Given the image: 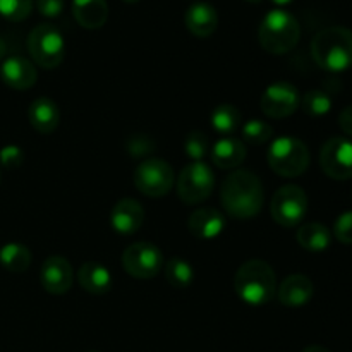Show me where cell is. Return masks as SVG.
I'll return each instance as SVG.
<instances>
[{
    "label": "cell",
    "instance_id": "6da1fadb",
    "mask_svg": "<svg viewBox=\"0 0 352 352\" xmlns=\"http://www.w3.org/2000/svg\"><path fill=\"white\" fill-rule=\"evenodd\" d=\"M223 210L237 220L253 219L260 213L265 201L263 184L260 177L246 168L230 172L220 188Z\"/></svg>",
    "mask_w": 352,
    "mask_h": 352
},
{
    "label": "cell",
    "instance_id": "7a4b0ae2",
    "mask_svg": "<svg viewBox=\"0 0 352 352\" xmlns=\"http://www.w3.org/2000/svg\"><path fill=\"white\" fill-rule=\"evenodd\" d=\"M313 60L329 72H344L352 67V31L330 26L318 31L311 41Z\"/></svg>",
    "mask_w": 352,
    "mask_h": 352
},
{
    "label": "cell",
    "instance_id": "3957f363",
    "mask_svg": "<svg viewBox=\"0 0 352 352\" xmlns=\"http://www.w3.org/2000/svg\"><path fill=\"white\" fill-rule=\"evenodd\" d=\"M234 289L241 301L250 306H263L274 299L277 291L275 272L267 261L250 260L241 265L234 277Z\"/></svg>",
    "mask_w": 352,
    "mask_h": 352
},
{
    "label": "cell",
    "instance_id": "277c9868",
    "mask_svg": "<svg viewBox=\"0 0 352 352\" xmlns=\"http://www.w3.org/2000/svg\"><path fill=\"white\" fill-rule=\"evenodd\" d=\"M301 28L298 19L284 9H274L265 14L258 28L260 45L274 55H284L298 45Z\"/></svg>",
    "mask_w": 352,
    "mask_h": 352
},
{
    "label": "cell",
    "instance_id": "5b68a950",
    "mask_svg": "<svg viewBox=\"0 0 352 352\" xmlns=\"http://www.w3.org/2000/svg\"><path fill=\"white\" fill-rule=\"evenodd\" d=\"M268 165L280 177H298L309 165V150L294 136H280L272 141L267 153Z\"/></svg>",
    "mask_w": 352,
    "mask_h": 352
},
{
    "label": "cell",
    "instance_id": "8992f818",
    "mask_svg": "<svg viewBox=\"0 0 352 352\" xmlns=\"http://www.w3.org/2000/svg\"><path fill=\"white\" fill-rule=\"evenodd\" d=\"M28 50L34 64L43 69H55L65 57L64 36L52 24H38L28 36Z\"/></svg>",
    "mask_w": 352,
    "mask_h": 352
},
{
    "label": "cell",
    "instance_id": "52a82bcc",
    "mask_svg": "<svg viewBox=\"0 0 352 352\" xmlns=\"http://www.w3.org/2000/svg\"><path fill=\"white\" fill-rule=\"evenodd\" d=\"M138 191L150 198H162L172 191L175 184V175L170 164L160 158H148L141 162L133 175Z\"/></svg>",
    "mask_w": 352,
    "mask_h": 352
},
{
    "label": "cell",
    "instance_id": "ba28073f",
    "mask_svg": "<svg viewBox=\"0 0 352 352\" xmlns=\"http://www.w3.org/2000/svg\"><path fill=\"white\" fill-rule=\"evenodd\" d=\"M215 188V174L205 162H192L177 177V195L186 205H198L210 198Z\"/></svg>",
    "mask_w": 352,
    "mask_h": 352
},
{
    "label": "cell",
    "instance_id": "9c48e42d",
    "mask_svg": "<svg viewBox=\"0 0 352 352\" xmlns=\"http://www.w3.org/2000/svg\"><path fill=\"white\" fill-rule=\"evenodd\" d=\"M272 219L282 227H296L308 213V196L296 184H285L275 191L270 205Z\"/></svg>",
    "mask_w": 352,
    "mask_h": 352
},
{
    "label": "cell",
    "instance_id": "30bf717a",
    "mask_svg": "<svg viewBox=\"0 0 352 352\" xmlns=\"http://www.w3.org/2000/svg\"><path fill=\"white\" fill-rule=\"evenodd\" d=\"M164 265V253L158 250V246H155L153 243H146V241L131 244L122 253L124 270L131 277L141 278V280L157 277Z\"/></svg>",
    "mask_w": 352,
    "mask_h": 352
},
{
    "label": "cell",
    "instance_id": "8fae6325",
    "mask_svg": "<svg viewBox=\"0 0 352 352\" xmlns=\"http://www.w3.org/2000/svg\"><path fill=\"white\" fill-rule=\"evenodd\" d=\"M320 165L329 177L346 181L352 177V140L333 136L320 151Z\"/></svg>",
    "mask_w": 352,
    "mask_h": 352
},
{
    "label": "cell",
    "instance_id": "7c38bea8",
    "mask_svg": "<svg viewBox=\"0 0 352 352\" xmlns=\"http://www.w3.org/2000/svg\"><path fill=\"white\" fill-rule=\"evenodd\" d=\"M299 91L291 82L277 81L267 86L260 98L261 112L270 119H285L299 109Z\"/></svg>",
    "mask_w": 352,
    "mask_h": 352
},
{
    "label": "cell",
    "instance_id": "4fadbf2b",
    "mask_svg": "<svg viewBox=\"0 0 352 352\" xmlns=\"http://www.w3.org/2000/svg\"><path fill=\"white\" fill-rule=\"evenodd\" d=\"M40 282L48 294L62 296L71 291L74 270L64 256H48L41 265Z\"/></svg>",
    "mask_w": 352,
    "mask_h": 352
},
{
    "label": "cell",
    "instance_id": "5bb4252c",
    "mask_svg": "<svg viewBox=\"0 0 352 352\" xmlns=\"http://www.w3.org/2000/svg\"><path fill=\"white\" fill-rule=\"evenodd\" d=\"M0 79L3 85L12 89H30L38 81V71L34 62L28 60L21 55H10L3 58L0 65Z\"/></svg>",
    "mask_w": 352,
    "mask_h": 352
},
{
    "label": "cell",
    "instance_id": "9a60e30c",
    "mask_svg": "<svg viewBox=\"0 0 352 352\" xmlns=\"http://www.w3.org/2000/svg\"><path fill=\"white\" fill-rule=\"evenodd\" d=\"M144 222V210L140 201L133 198H122L113 205L110 212V226L120 236H131L138 232Z\"/></svg>",
    "mask_w": 352,
    "mask_h": 352
},
{
    "label": "cell",
    "instance_id": "2e32d148",
    "mask_svg": "<svg viewBox=\"0 0 352 352\" xmlns=\"http://www.w3.org/2000/svg\"><path fill=\"white\" fill-rule=\"evenodd\" d=\"M226 215L212 206L195 210L188 219V229L198 239H215L226 229Z\"/></svg>",
    "mask_w": 352,
    "mask_h": 352
},
{
    "label": "cell",
    "instance_id": "e0dca14e",
    "mask_svg": "<svg viewBox=\"0 0 352 352\" xmlns=\"http://www.w3.org/2000/svg\"><path fill=\"white\" fill-rule=\"evenodd\" d=\"M315 285L311 278L302 274H292L278 285V301L289 308H299L311 301Z\"/></svg>",
    "mask_w": 352,
    "mask_h": 352
},
{
    "label": "cell",
    "instance_id": "ac0fdd59",
    "mask_svg": "<svg viewBox=\"0 0 352 352\" xmlns=\"http://www.w3.org/2000/svg\"><path fill=\"white\" fill-rule=\"evenodd\" d=\"M186 28L198 38H208L219 26V12L208 2H195L184 14Z\"/></svg>",
    "mask_w": 352,
    "mask_h": 352
},
{
    "label": "cell",
    "instance_id": "d6986e66",
    "mask_svg": "<svg viewBox=\"0 0 352 352\" xmlns=\"http://www.w3.org/2000/svg\"><path fill=\"white\" fill-rule=\"evenodd\" d=\"M28 119L34 131L41 134H50L60 124V110L58 105L48 96H40L33 100L28 109Z\"/></svg>",
    "mask_w": 352,
    "mask_h": 352
},
{
    "label": "cell",
    "instance_id": "ffe728a7",
    "mask_svg": "<svg viewBox=\"0 0 352 352\" xmlns=\"http://www.w3.org/2000/svg\"><path fill=\"white\" fill-rule=\"evenodd\" d=\"M212 162L222 170H232L243 165L246 160V148L244 143L237 138L223 136L217 141L210 151Z\"/></svg>",
    "mask_w": 352,
    "mask_h": 352
},
{
    "label": "cell",
    "instance_id": "44dd1931",
    "mask_svg": "<svg viewBox=\"0 0 352 352\" xmlns=\"http://www.w3.org/2000/svg\"><path fill=\"white\" fill-rule=\"evenodd\" d=\"M79 285L93 296H103L112 291L113 278L107 267L98 261H85L78 272Z\"/></svg>",
    "mask_w": 352,
    "mask_h": 352
},
{
    "label": "cell",
    "instance_id": "7402d4cb",
    "mask_svg": "<svg viewBox=\"0 0 352 352\" xmlns=\"http://www.w3.org/2000/svg\"><path fill=\"white\" fill-rule=\"evenodd\" d=\"M72 14L79 26L100 30L109 19V3L107 0H72Z\"/></svg>",
    "mask_w": 352,
    "mask_h": 352
},
{
    "label": "cell",
    "instance_id": "603a6c76",
    "mask_svg": "<svg viewBox=\"0 0 352 352\" xmlns=\"http://www.w3.org/2000/svg\"><path fill=\"white\" fill-rule=\"evenodd\" d=\"M296 239L302 250L320 253V251L329 250L330 243H332V232L323 223L309 222L299 227Z\"/></svg>",
    "mask_w": 352,
    "mask_h": 352
},
{
    "label": "cell",
    "instance_id": "cb8c5ba5",
    "mask_svg": "<svg viewBox=\"0 0 352 352\" xmlns=\"http://www.w3.org/2000/svg\"><path fill=\"white\" fill-rule=\"evenodd\" d=\"M0 265L10 274H23L31 265V251L21 243H7L0 248Z\"/></svg>",
    "mask_w": 352,
    "mask_h": 352
},
{
    "label": "cell",
    "instance_id": "d4e9b609",
    "mask_svg": "<svg viewBox=\"0 0 352 352\" xmlns=\"http://www.w3.org/2000/svg\"><path fill=\"white\" fill-rule=\"evenodd\" d=\"M210 122H212L213 131L222 134V138L230 136L241 126V112L237 107L223 103V105L215 107V110L212 112V117H210Z\"/></svg>",
    "mask_w": 352,
    "mask_h": 352
},
{
    "label": "cell",
    "instance_id": "484cf974",
    "mask_svg": "<svg viewBox=\"0 0 352 352\" xmlns=\"http://www.w3.org/2000/svg\"><path fill=\"white\" fill-rule=\"evenodd\" d=\"M164 274L168 284L175 289H188L195 280V270L184 258H170L164 265Z\"/></svg>",
    "mask_w": 352,
    "mask_h": 352
},
{
    "label": "cell",
    "instance_id": "4316f807",
    "mask_svg": "<svg viewBox=\"0 0 352 352\" xmlns=\"http://www.w3.org/2000/svg\"><path fill=\"white\" fill-rule=\"evenodd\" d=\"M301 107L308 116L322 117L332 110V98L322 89H311L301 100Z\"/></svg>",
    "mask_w": 352,
    "mask_h": 352
},
{
    "label": "cell",
    "instance_id": "83f0119b",
    "mask_svg": "<svg viewBox=\"0 0 352 352\" xmlns=\"http://www.w3.org/2000/svg\"><path fill=\"white\" fill-rule=\"evenodd\" d=\"M243 133V140L250 144H263L272 140L274 136V127L272 124L265 122L260 119H251L241 129Z\"/></svg>",
    "mask_w": 352,
    "mask_h": 352
},
{
    "label": "cell",
    "instance_id": "f1b7e54d",
    "mask_svg": "<svg viewBox=\"0 0 352 352\" xmlns=\"http://www.w3.org/2000/svg\"><path fill=\"white\" fill-rule=\"evenodd\" d=\"M34 0H0V16L10 23H21L31 14Z\"/></svg>",
    "mask_w": 352,
    "mask_h": 352
},
{
    "label": "cell",
    "instance_id": "f546056e",
    "mask_svg": "<svg viewBox=\"0 0 352 352\" xmlns=\"http://www.w3.org/2000/svg\"><path fill=\"white\" fill-rule=\"evenodd\" d=\"M184 151L192 162H201L208 153V140L203 133H189L184 140Z\"/></svg>",
    "mask_w": 352,
    "mask_h": 352
},
{
    "label": "cell",
    "instance_id": "4dcf8cb0",
    "mask_svg": "<svg viewBox=\"0 0 352 352\" xmlns=\"http://www.w3.org/2000/svg\"><path fill=\"white\" fill-rule=\"evenodd\" d=\"M24 162V151L16 144H7L0 150V165L3 168H19Z\"/></svg>",
    "mask_w": 352,
    "mask_h": 352
},
{
    "label": "cell",
    "instance_id": "1f68e13d",
    "mask_svg": "<svg viewBox=\"0 0 352 352\" xmlns=\"http://www.w3.org/2000/svg\"><path fill=\"white\" fill-rule=\"evenodd\" d=\"M333 236L342 244H352V212H344L333 223Z\"/></svg>",
    "mask_w": 352,
    "mask_h": 352
},
{
    "label": "cell",
    "instance_id": "d6a6232c",
    "mask_svg": "<svg viewBox=\"0 0 352 352\" xmlns=\"http://www.w3.org/2000/svg\"><path fill=\"white\" fill-rule=\"evenodd\" d=\"M127 150L134 157H141V155H146L153 151V143L146 136H133L129 140V144H127Z\"/></svg>",
    "mask_w": 352,
    "mask_h": 352
},
{
    "label": "cell",
    "instance_id": "836d02e7",
    "mask_svg": "<svg viewBox=\"0 0 352 352\" xmlns=\"http://www.w3.org/2000/svg\"><path fill=\"white\" fill-rule=\"evenodd\" d=\"M64 0H36L38 12L45 17H58L64 10Z\"/></svg>",
    "mask_w": 352,
    "mask_h": 352
},
{
    "label": "cell",
    "instance_id": "e575fe53",
    "mask_svg": "<svg viewBox=\"0 0 352 352\" xmlns=\"http://www.w3.org/2000/svg\"><path fill=\"white\" fill-rule=\"evenodd\" d=\"M339 126L347 136L352 138V105L346 107L339 116Z\"/></svg>",
    "mask_w": 352,
    "mask_h": 352
},
{
    "label": "cell",
    "instance_id": "d590c367",
    "mask_svg": "<svg viewBox=\"0 0 352 352\" xmlns=\"http://www.w3.org/2000/svg\"><path fill=\"white\" fill-rule=\"evenodd\" d=\"M302 352H332V351H329L327 347H322V346H309Z\"/></svg>",
    "mask_w": 352,
    "mask_h": 352
},
{
    "label": "cell",
    "instance_id": "8d00e7d4",
    "mask_svg": "<svg viewBox=\"0 0 352 352\" xmlns=\"http://www.w3.org/2000/svg\"><path fill=\"white\" fill-rule=\"evenodd\" d=\"M6 54H7V45L6 41H3V38H0V60H3Z\"/></svg>",
    "mask_w": 352,
    "mask_h": 352
},
{
    "label": "cell",
    "instance_id": "74e56055",
    "mask_svg": "<svg viewBox=\"0 0 352 352\" xmlns=\"http://www.w3.org/2000/svg\"><path fill=\"white\" fill-rule=\"evenodd\" d=\"M272 2L275 3V6L282 7V6H289L291 2H294V0H272Z\"/></svg>",
    "mask_w": 352,
    "mask_h": 352
},
{
    "label": "cell",
    "instance_id": "f35d334b",
    "mask_svg": "<svg viewBox=\"0 0 352 352\" xmlns=\"http://www.w3.org/2000/svg\"><path fill=\"white\" fill-rule=\"evenodd\" d=\"M122 2H126V3H136V2H140V0H122Z\"/></svg>",
    "mask_w": 352,
    "mask_h": 352
},
{
    "label": "cell",
    "instance_id": "ab89813d",
    "mask_svg": "<svg viewBox=\"0 0 352 352\" xmlns=\"http://www.w3.org/2000/svg\"><path fill=\"white\" fill-rule=\"evenodd\" d=\"M246 2H250V3H260L261 0H246Z\"/></svg>",
    "mask_w": 352,
    "mask_h": 352
},
{
    "label": "cell",
    "instance_id": "60d3db41",
    "mask_svg": "<svg viewBox=\"0 0 352 352\" xmlns=\"http://www.w3.org/2000/svg\"><path fill=\"white\" fill-rule=\"evenodd\" d=\"M89 352H95V351H89Z\"/></svg>",
    "mask_w": 352,
    "mask_h": 352
}]
</instances>
